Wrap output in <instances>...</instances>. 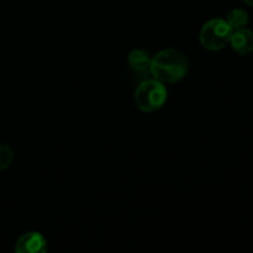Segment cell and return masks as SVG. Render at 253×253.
Returning <instances> with one entry per match:
<instances>
[{
  "label": "cell",
  "mask_w": 253,
  "mask_h": 253,
  "mask_svg": "<svg viewBox=\"0 0 253 253\" xmlns=\"http://www.w3.org/2000/svg\"><path fill=\"white\" fill-rule=\"evenodd\" d=\"M189 71V59L182 51L165 48L157 52L151 61V77L163 84L182 81Z\"/></svg>",
  "instance_id": "6da1fadb"
},
{
  "label": "cell",
  "mask_w": 253,
  "mask_h": 253,
  "mask_svg": "<svg viewBox=\"0 0 253 253\" xmlns=\"http://www.w3.org/2000/svg\"><path fill=\"white\" fill-rule=\"evenodd\" d=\"M168 98L166 84L155 78H146L136 88L133 99L135 104L143 113H153L162 108Z\"/></svg>",
  "instance_id": "7a4b0ae2"
},
{
  "label": "cell",
  "mask_w": 253,
  "mask_h": 253,
  "mask_svg": "<svg viewBox=\"0 0 253 253\" xmlns=\"http://www.w3.org/2000/svg\"><path fill=\"white\" fill-rule=\"evenodd\" d=\"M232 32L226 20L211 19L203 25L199 34L200 44L208 51H220L230 43Z\"/></svg>",
  "instance_id": "3957f363"
},
{
  "label": "cell",
  "mask_w": 253,
  "mask_h": 253,
  "mask_svg": "<svg viewBox=\"0 0 253 253\" xmlns=\"http://www.w3.org/2000/svg\"><path fill=\"white\" fill-rule=\"evenodd\" d=\"M46 251V239L37 231H29L21 235L15 244V252L17 253H43Z\"/></svg>",
  "instance_id": "277c9868"
},
{
  "label": "cell",
  "mask_w": 253,
  "mask_h": 253,
  "mask_svg": "<svg viewBox=\"0 0 253 253\" xmlns=\"http://www.w3.org/2000/svg\"><path fill=\"white\" fill-rule=\"evenodd\" d=\"M151 61L152 57L146 49L135 48L127 56L128 66L136 76H151Z\"/></svg>",
  "instance_id": "5b68a950"
},
{
  "label": "cell",
  "mask_w": 253,
  "mask_h": 253,
  "mask_svg": "<svg viewBox=\"0 0 253 253\" xmlns=\"http://www.w3.org/2000/svg\"><path fill=\"white\" fill-rule=\"evenodd\" d=\"M232 49L239 54L246 56L253 52V31L250 29L235 30L232 32L231 40H230Z\"/></svg>",
  "instance_id": "8992f818"
},
{
  "label": "cell",
  "mask_w": 253,
  "mask_h": 253,
  "mask_svg": "<svg viewBox=\"0 0 253 253\" xmlns=\"http://www.w3.org/2000/svg\"><path fill=\"white\" fill-rule=\"evenodd\" d=\"M226 22L231 26L234 31L235 30L244 29L249 24V14L244 9H232L227 14Z\"/></svg>",
  "instance_id": "52a82bcc"
},
{
  "label": "cell",
  "mask_w": 253,
  "mask_h": 253,
  "mask_svg": "<svg viewBox=\"0 0 253 253\" xmlns=\"http://www.w3.org/2000/svg\"><path fill=\"white\" fill-rule=\"evenodd\" d=\"M14 161V151L6 143H0V170H5Z\"/></svg>",
  "instance_id": "ba28073f"
},
{
  "label": "cell",
  "mask_w": 253,
  "mask_h": 253,
  "mask_svg": "<svg viewBox=\"0 0 253 253\" xmlns=\"http://www.w3.org/2000/svg\"><path fill=\"white\" fill-rule=\"evenodd\" d=\"M242 1H244L245 4L250 5V6H252V7H253V0H242Z\"/></svg>",
  "instance_id": "9c48e42d"
}]
</instances>
